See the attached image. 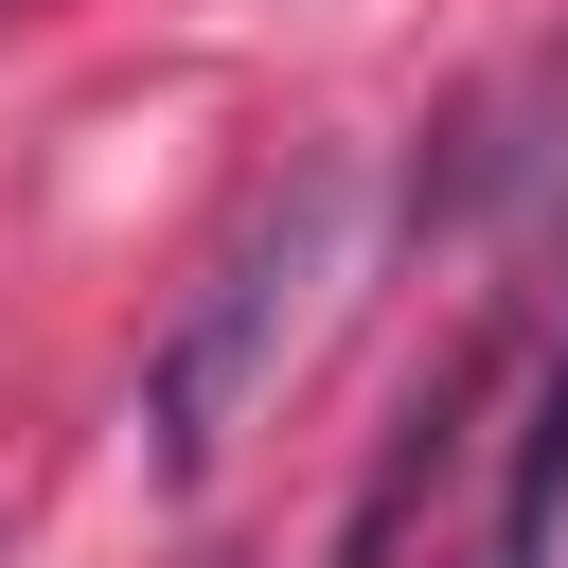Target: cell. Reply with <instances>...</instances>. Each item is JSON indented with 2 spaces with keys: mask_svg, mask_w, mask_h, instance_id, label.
I'll return each mask as SVG.
<instances>
[{
  "mask_svg": "<svg viewBox=\"0 0 568 568\" xmlns=\"http://www.w3.org/2000/svg\"><path fill=\"white\" fill-rule=\"evenodd\" d=\"M390 497H408V462H390V479H373V515H355V532H337V568H373V550H390Z\"/></svg>",
  "mask_w": 568,
  "mask_h": 568,
  "instance_id": "3957f363",
  "label": "cell"
},
{
  "mask_svg": "<svg viewBox=\"0 0 568 568\" xmlns=\"http://www.w3.org/2000/svg\"><path fill=\"white\" fill-rule=\"evenodd\" d=\"M337 213H355V178H337V160H302V178H284L213 266H195V302L160 320V355H142V462H160V497H213L231 426L266 408V373H284V337H302L320 266H337Z\"/></svg>",
  "mask_w": 568,
  "mask_h": 568,
  "instance_id": "6da1fadb",
  "label": "cell"
},
{
  "mask_svg": "<svg viewBox=\"0 0 568 568\" xmlns=\"http://www.w3.org/2000/svg\"><path fill=\"white\" fill-rule=\"evenodd\" d=\"M550 532H568V337H550L532 426H515V479H497V568H550Z\"/></svg>",
  "mask_w": 568,
  "mask_h": 568,
  "instance_id": "7a4b0ae2",
  "label": "cell"
}]
</instances>
